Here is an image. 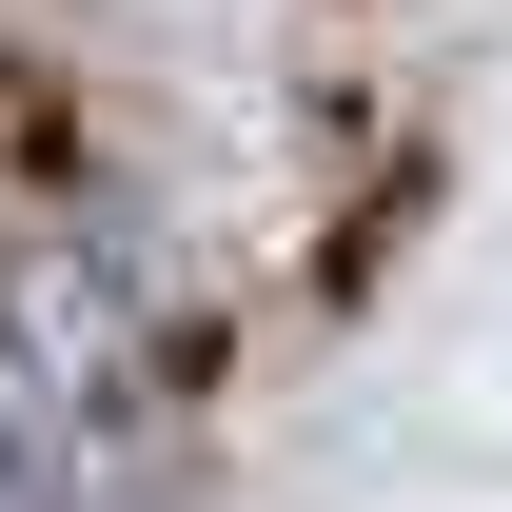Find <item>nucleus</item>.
I'll return each instance as SVG.
<instances>
[{
  "mask_svg": "<svg viewBox=\"0 0 512 512\" xmlns=\"http://www.w3.org/2000/svg\"><path fill=\"white\" fill-rule=\"evenodd\" d=\"M0 512H60V453L20 434V414H0Z\"/></svg>",
  "mask_w": 512,
  "mask_h": 512,
  "instance_id": "nucleus-1",
  "label": "nucleus"
}]
</instances>
